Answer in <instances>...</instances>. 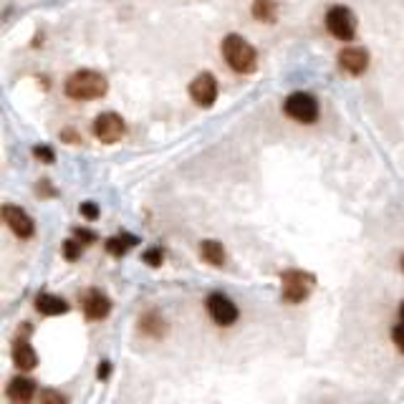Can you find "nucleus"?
Here are the masks:
<instances>
[{
  "label": "nucleus",
  "mask_w": 404,
  "mask_h": 404,
  "mask_svg": "<svg viewBox=\"0 0 404 404\" xmlns=\"http://www.w3.org/2000/svg\"><path fill=\"white\" fill-rule=\"evenodd\" d=\"M63 91H66V96L73 101L101 99V96L109 91V81H106L104 73L91 71V68H84V71H76L68 76Z\"/></svg>",
  "instance_id": "f257e3e1"
},
{
  "label": "nucleus",
  "mask_w": 404,
  "mask_h": 404,
  "mask_svg": "<svg viewBox=\"0 0 404 404\" xmlns=\"http://www.w3.org/2000/svg\"><path fill=\"white\" fill-rule=\"evenodd\" d=\"M223 56L235 73H253L258 68V53L243 36L230 33L223 40Z\"/></svg>",
  "instance_id": "f03ea898"
},
{
  "label": "nucleus",
  "mask_w": 404,
  "mask_h": 404,
  "mask_svg": "<svg viewBox=\"0 0 404 404\" xmlns=\"http://www.w3.org/2000/svg\"><path fill=\"white\" fill-rule=\"evenodd\" d=\"M283 112L291 117L293 121H301V124H313L318 119V101L316 96L306 91H293L283 104Z\"/></svg>",
  "instance_id": "7ed1b4c3"
},
{
  "label": "nucleus",
  "mask_w": 404,
  "mask_h": 404,
  "mask_svg": "<svg viewBox=\"0 0 404 404\" xmlns=\"http://www.w3.org/2000/svg\"><path fill=\"white\" fill-rule=\"evenodd\" d=\"M326 28L338 40H352L357 36V15L346 6H334L326 13Z\"/></svg>",
  "instance_id": "20e7f679"
},
{
  "label": "nucleus",
  "mask_w": 404,
  "mask_h": 404,
  "mask_svg": "<svg viewBox=\"0 0 404 404\" xmlns=\"http://www.w3.org/2000/svg\"><path fill=\"white\" fill-rule=\"evenodd\" d=\"M124 132H126V124L119 114L104 112L93 119V137L99 142H104V144H117V142L124 137Z\"/></svg>",
  "instance_id": "39448f33"
},
{
  "label": "nucleus",
  "mask_w": 404,
  "mask_h": 404,
  "mask_svg": "<svg viewBox=\"0 0 404 404\" xmlns=\"http://www.w3.org/2000/svg\"><path fill=\"white\" fill-rule=\"evenodd\" d=\"M283 299L288 304H301V301L308 299L311 293L313 278L304 271H285L283 273Z\"/></svg>",
  "instance_id": "423d86ee"
},
{
  "label": "nucleus",
  "mask_w": 404,
  "mask_h": 404,
  "mask_svg": "<svg viewBox=\"0 0 404 404\" xmlns=\"http://www.w3.org/2000/svg\"><path fill=\"white\" fill-rule=\"evenodd\" d=\"M205 306H207V313H210V318L218 326H232L235 321H238V316H240L238 306L232 304L225 293H210V296H207V304Z\"/></svg>",
  "instance_id": "0eeeda50"
},
{
  "label": "nucleus",
  "mask_w": 404,
  "mask_h": 404,
  "mask_svg": "<svg viewBox=\"0 0 404 404\" xmlns=\"http://www.w3.org/2000/svg\"><path fill=\"white\" fill-rule=\"evenodd\" d=\"M190 96H193V101L197 106L210 109L215 104V99H218V81H215V76L210 71L197 73L193 84H190Z\"/></svg>",
  "instance_id": "6e6552de"
},
{
  "label": "nucleus",
  "mask_w": 404,
  "mask_h": 404,
  "mask_svg": "<svg viewBox=\"0 0 404 404\" xmlns=\"http://www.w3.org/2000/svg\"><path fill=\"white\" fill-rule=\"evenodd\" d=\"M3 220H6V225L10 227V232L13 235H18V238H33V232H36V223L33 218L28 215L23 207L18 205H6L3 207Z\"/></svg>",
  "instance_id": "1a4fd4ad"
},
{
  "label": "nucleus",
  "mask_w": 404,
  "mask_h": 404,
  "mask_svg": "<svg viewBox=\"0 0 404 404\" xmlns=\"http://www.w3.org/2000/svg\"><path fill=\"white\" fill-rule=\"evenodd\" d=\"M338 66L344 68L349 76H361L369 68V51L359 46H349L338 53Z\"/></svg>",
  "instance_id": "9d476101"
},
{
  "label": "nucleus",
  "mask_w": 404,
  "mask_h": 404,
  "mask_svg": "<svg viewBox=\"0 0 404 404\" xmlns=\"http://www.w3.org/2000/svg\"><path fill=\"white\" fill-rule=\"evenodd\" d=\"M109 311H112V301L106 299L104 293H99L96 288L87 291V296H84V313H87L89 321H101V318L109 316Z\"/></svg>",
  "instance_id": "9b49d317"
},
{
  "label": "nucleus",
  "mask_w": 404,
  "mask_h": 404,
  "mask_svg": "<svg viewBox=\"0 0 404 404\" xmlns=\"http://www.w3.org/2000/svg\"><path fill=\"white\" fill-rule=\"evenodd\" d=\"M36 397V384L26 377H15L8 384V399L13 404H31Z\"/></svg>",
  "instance_id": "f8f14e48"
},
{
  "label": "nucleus",
  "mask_w": 404,
  "mask_h": 404,
  "mask_svg": "<svg viewBox=\"0 0 404 404\" xmlns=\"http://www.w3.org/2000/svg\"><path fill=\"white\" fill-rule=\"evenodd\" d=\"M13 361L18 369L31 371V369H36V364H38V357H36L33 346L28 344V341H23V338H18L13 346Z\"/></svg>",
  "instance_id": "ddd939ff"
},
{
  "label": "nucleus",
  "mask_w": 404,
  "mask_h": 404,
  "mask_svg": "<svg viewBox=\"0 0 404 404\" xmlns=\"http://www.w3.org/2000/svg\"><path fill=\"white\" fill-rule=\"evenodd\" d=\"M36 308L43 316H63L68 311V304L63 299H59V296H53V293H40L36 299Z\"/></svg>",
  "instance_id": "4468645a"
},
{
  "label": "nucleus",
  "mask_w": 404,
  "mask_h": 404,
  "mask_svg": "<svg viewBox=\"0 0 404 404\" xmlns=\"http://www.w3.org/2000/svg\"><path fill=\"white\" fill-rule=\"evenodd\" d=\"M200 255H202L205 263L215 265V268H220V265L225 263V248H223V243H218V240H202V243H200Z\"/></svg>",
  "instance_id": "2eb2a0df"
},
{
  "label": "nucleus",
  "mask_w": 404,
  "mask_h": 404,
  "mask_svg": "<svg viewBox=\"0 0 404 404\" xmlns=\"http://www.w3.org/2000/svg\"><path fill=\"white\" fill-rule=\"evenodd\" d=\"M278 15V3L276 0H255L253 3V18L263 20V23H276Z\"/></svg>",
  "instance_id": "dca6fc26"
},
{
  "label": "nucleus",
  "mask_w": 404,
  "mask_h": 404,
  "mask_svg": "<svg viewBox=\"0 0 404 404\" xmlns=\"http://www.w3.org/2000/svg\"><path fill=\"white\" fill-rule=\"evenodd\" d=\"M137 246V238L134 235H119V238H109L106 240V250H109V255H114V258H119V255H124L129 248Z\"/></svg>",
  "instance_id": "f3484780"
},
{
  "label": "nucleus",
  "mask_w": 404,
  "mask_h": 404,
  "mask_svg": "<svg viewBox=\"0 0 404 404\" xmlns=\"http://www.w3.org/2000/svg\"><path fill=\"white\" fill-rule=\"evenodd\" d=\"M162 318H159V313H147L144 318H142V329H144L147 334H152V336H159L162 334Z\"/></svg>",
  "instance_id": "a211bd4d"
},
{
  "label": "nucleus",
  "mask_w": 404,
  "mask_h": 404,
  "mask_svg": "<svg viewBox=\"0 0 404 404\" xmlns=\"http://www.w3.org/2000/svg\"><path fill=\"white\" fill-rule=\"evenodd\" d=\"M81 250H84V246H81L79 240L71 238L63 243V258L66 260H79L81 258Z\"/></svg>",
  "instance_id": "6ab92c4d"
},
{
  "label": "nucleus",
  "mask_w": 404,
  "mask_h": 404,
  "mask_svg": "<svg viewBox=\"0 0 404 404\" xmlns=\"http://www.w3.org/2000/svg\"><path fill=\"white\" fill-rule=\"evenodd\" d=\"M142 260H144L147 265H152V268H159V265L165 263V253L159 250V248H149V250L142 255Z\"/></svg>",
  "instance_id": "aec40b11"
},
{
  "label": "nucleus",
  "mask_w": 404,
  "mask_h": 404,
  "mask_svg": "<svg viewBox=\"0 0 404 404\" xmlns=\"http://www.w3.org/2000/svg\"><path fill=\"white\" fill-rule=\"evenodd\" d=\"M40 404H66V397L53 389H43L40 391Z\"/></svg>",
  "instance_id": "412c9836"
},
{
  "label": "nucleus",
  "mask_w": 404,
  "mask_h": 404,
  "mask_svg": "<svg viewBox=\"0 0 404 404\" xmlns=\"http://www.w3.org/2000/svg\"><path fill=\"white\" fill-rule=\"evenodd\" d=\"M81 215L87 220H99V205L96 202H81Z\"/></svg>",
  "instance_id": "4be33fe9"
},
{
  "label": "nucleus",
  "mask_w": 404,
  "mask_h": 404,
  "mask_svg": "<svg viewBox=\"0 0 404 404\" xmlns=\"http://www.w3.org/2000/svg\"><path fill=\"white\" fill-rule=\"evenodd\" d=\"M33 154L40 159V162H46V165H51V162H53V149H51V147H46V144H38V147H36Z\"/></svg>",
  "instance_id": "5701e85b"
},
{
  "label": "nucleus",
  "mask_w": 404,
  "mask_h": 404,
  "mask_svg": "<svg viewBox=\"0 0 404 404\" xmlns=\"http://www.w3.org/2000/svg\"><path fill=\"white\" fill-rule=\"evenodd\" d=\"M391 341L397 344V349H402L404 352V321H399V324L391 329Z\"/></svg>",
  "instance_id": "b1692460"
},
{
  "label": "nucleus",
  "mask_w": 404,
  "mask_h": 404,
  "mask_svg": "<svg viewBox=\"0 0 404 404\" xmlns=\"http://www.w3.org/2000/svg\"><path fill=\"white\" fill-rule=\"evenodd\" d=\"M73 238L79 240L81 246H87V243H93V240H96V235H93V232L81 230V227H76V230H73Z\"/></svg>",
  "instance_id": "393cba45"
},
{
  "label": "nucleus",
  "mask_w": 404,
  "mask_h": 404,
  "mask_svg": "<svg viewBox=\"0 0 404 404\" xmlns=\"http://www.w3.org/2000/svg\"><path fill=\"white\" fill-rule=\"evenodd\" d=\"M61 140L68 142V144H79L81 137H79L76 132H73V129H63V132H61Z\"/></svg>",
  "instance_id": "a878e982"
},
{
  "label": "nucleus",
  "mask_w": 404,
  "mask_h": 404,
  "mask_svg": "<svg viewBox=\"0 0 404 404\" xmlns=\"http://www.w3.org/2000/svg\"><path fill=\"white\" fill-rule=\"evenodd\" d=\"M109 371H112V364H109V361H101L99 371H96V377H99V379H106V377H109Z\"/></svg>",
  "instance_id": "bb28decb"
},
{
  "label": "nucleus",
  "mask_w": 404,
  "mask_h": 404,
  "mask_svg": "<svg viewBox=\"0 0 404 404\" xmlns=\"http://www.w3.org/2000/svg\"><path fill=\"white\" fill-rule=\"evenodd\" d=\"M399 316H402V321H404V301H402V306H399Z\"/></svg>",
  "instance_id": "cd10ccee"
},
{
  "label": "nucleus",
  "mask_w": 404,
  "mask_h": 404,
  "mask_svg": "<svg viewBox=\"0 0 404 404\" xmlns=\"http://www.w3.org/2000/svg\"><path fill=\"white\" fill-rule=\"evenodd\" d=\"M402 271H404V258H402Z\"/></svg>",
  "instance_id": "c85d7f7f"
}]
</instances>
